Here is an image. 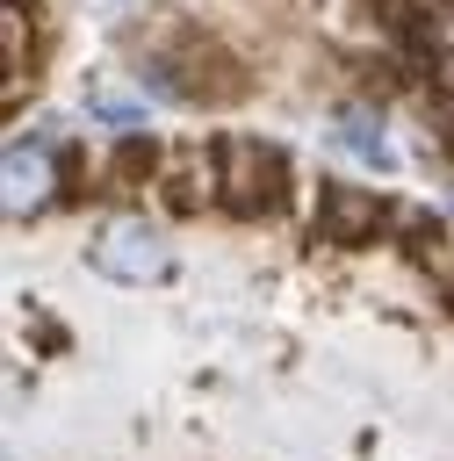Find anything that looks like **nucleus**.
Masks as SVG:
<instances>
[{"label":"nucleus","instance_id":"nucleus-4","mask_svg":"<svg viewBox=\"0 0 454 461\" xmlns=\"http://www.w3.org/2000/svg\"><path fill=\"white\" fill-rule=\"evenodd\" d=\"M58 202V158L50 144H7L0 158V209L22 223V216H43Z\"/></svg>","mask_w":454,"mask_h":461},{"label":"nucleus","instance_id":"nucleus-5","mask_svg":"<svg viewBox=\"0 0 454 461\" xmlns=\"http://www.w3.org/2000/svg\"><path fill=\"white\" fill-rule=\"evenodd\" d=\"M339 144H346L353 158H368V166H389V158H396V151H389V130H382L375 108H346V115H339Z\"/></svg>","mask_w":454,"mask_h":461},{"label":"nucleus","instance_id":"nucleus-8","mask_svg":"<svg viewBox=\"0 0 454 461\" xmlns=\"http://www.w3.org/2000/svg\"><path fill=\"white\" fill-rule=\"evenodd\" d=\"M432 115H440V122H425V130H432V137H440V151L454 158V101H432Z\"/></svg>","mask_w":454,"mask_h":461},{"label":"nucleus","instance_id":"nucleus-2","mask_svg":"<svg viewBox=\"0 0 454 461\" xmlns=\"http://www.w3.org/2000/svg\"><path fill=\"white\" fill-rule=\"evenodd\" d=\"M86 259H94V274L144 288V281L173 274V238L159 223H144V216H115V223H101V238L86 245Z\"/></svg>","mask_w":454,"mask_h":461},{"label":"nucleus","instance_id":"nucleus-6","mask_svg":"<svg viewBox=\"0 0 454 461\" xmlns=\"http://www.w3.org/2000/svg\"><path fill=\"white\" fill-rule=\"evenodd\" d=\"M86 108H94V115H101V122H108L115 137H137V130H144V108H137L130 94H115V86H101V79L86 86Z\"/></svg>","mask_w":454,"mask_h":461},{"label":"nucleus","instance_id":"nucleus-1","mask_svg":"<svg viewBox=\"0 0 454 461\" xmlns=\"http://www.w3.org/2000/svg\"><path fill=\"white\" fill-rule=\"evenodd\" d=\"M223 166V209L231 216H274L288 202V151L259 144V137H223L216 144Z\"/></svg>","mask_w":454,"mask_h":461},{"label":"nucleus","instance_id":"nucleus-3","mask_svg":"<svg viewBox=\"0 0 454 461\" xmlns=\"http://www.w3.org/2000/svg\"><path fill=\"white\" fill-rule=\"evenodd\" d=\"M382 223H389L382 194H368V187H353V180H324V187H317V216H310V230H317L324 245H375Z\"/></svg>","mask_w":454,"mask_h":461},{"label":"nucleus","instance_id":"nucleus-7","mask_svg":"<svg viewBox=\"0 0 454 461\" xmlns=\"http://www.w3.org/2000/svg\"><path fill=\"white\" fill-rule=\"evenodd\" d=\"M151 166H159V144H151V137H123V144H115V158H108L115 187H144V180H151Z\"/></svg>","mask_w":454,"mask_h":461}]
</instances>
